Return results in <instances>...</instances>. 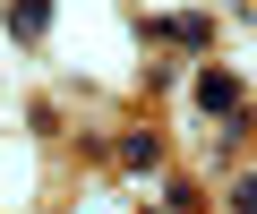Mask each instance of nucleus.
Wrapping results in <instances>:
<instances>
[{
	"instance_id": "f257e3e1",
	"label": "nucleus",
	"mask_w": 257,
	"mask_h": 214,
	"mask_svg": "<svg viewBox=\"0 0 257 214\" xmlns=\"http://www.w3.org/2000/svg\"><path fill=\"white\" fill-rule=\"evenodd\" d=\"M197 112H206V120H240V112H248V94H240L231 69H214V60L197 69Z\"/></svg>"
},
{
	"instance_id": "f03ea898",
	"label": "nucleus",
	"mask_w": 257,
	"mask_h": 214,
	"mask_svg": "<svg viewBox=\"0 0 257 214\" xmlns=\"http://www.w3.org/2000/svg\"><path fill=\"white\" fill-rule=\"evenodd\" d=\"M163 163V137L155 129H120V171H155Z\"/></svg>"
},
{
	"instance_id": "7ed1b4c3",
	"label": "nucleus",
	"mask_w": 257,
	"mask_h": 214,
	"mask_svg": "<svg viewBox=\"0 0 257 214\" xmlns=\"http://www.w3.org/2000/svg\"><path fill=\"white\" fill-rule=\"evenodd\" d=\"M9 35L18 43H43L52 35V0H9Z\"/></svg>"
},
{
	"instance_id": "20e7f679",
	"label": "nucleus",
	"mask_w": 257,
	"mask_h": 214,
	"mask_svg": "<svg viewBox=\"0 0 257 214\" xmlns=\"http://www.w3.org/2000/svg\"><path fill=\"white\" fill-rule=\"evenodd\" d=\"M163 35H180V43H189V52H206V43H214V18H197V9H189V18H172V26H163Z\"/></svg>"
},
{
	"instance_id": "39448f33",
	"label": "nucleus",
	"mask_w": 257,
	"mask_h": 214,
	"mask_svg": "<svg viewBox=\"0 0 257 214\" xmlns=\"http://www.w3.org/2000/svg\"><path fill=\"white\" fill-rule=\"evenodd\" d=\"M231 214H257V180H240V188H231Z\"/></svg>"
}]
</instances>
